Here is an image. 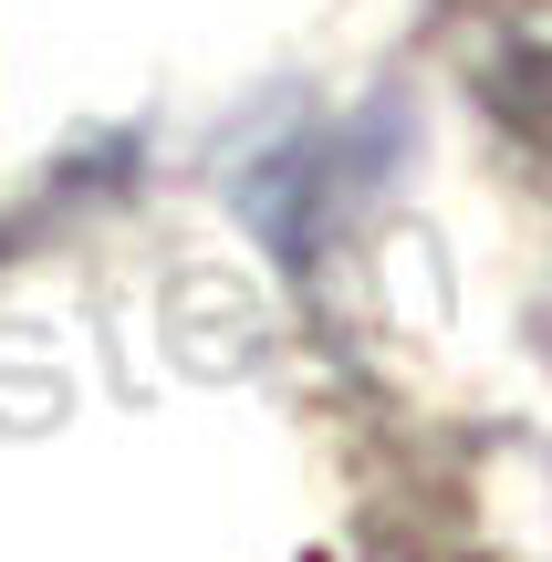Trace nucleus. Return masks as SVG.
Returning <instances> with one entry per match:
<instances>
[]
</instances>
